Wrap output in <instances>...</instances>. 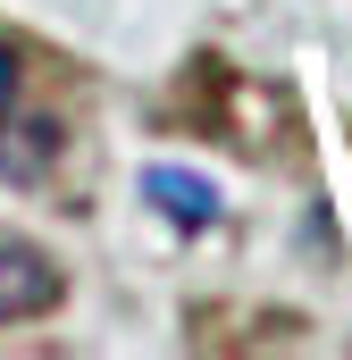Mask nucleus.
I'll list each match as a JSON object with an SVG mask.
<instances>
[{
  "instance_id": "nucleus-3",
  "label": "nucleus",
  "mask_w": 352,
  "mask_h": 360,
  "mask_svg": "<svg viewBox=\"0 0 352 360\" xmlns=\"http://www.w3.org/2000/svg\"><path fill=\"white\" fill-rule=\"evenodd\" d=\"M8 101H17V59L0 51V117H8Z\"/></svg>"
},
{
  "instance_id": "nucleus-1",
  "label": "nucleus",
  "mask_w": 352,
  "mask_h": 360,
  "mask_svg": "<svg viewBox=\"0 0 352 360\" xmlns=\"http://www.w3.org/2000/svg\"><path fill=\"white\" fill-rule=\"evenodd\" d=\"M143 201L168 218L176 235H210V226H218V210H227V201H218V184L201 176V168H176V160H151V168H143Z\"/></svg>"
},
{
  "instance_id": "nucleus-2",
  "label": "nucleus",
  "mask_w": 352,
  "mask_h": 360,
  "mask_svg": "<svg viewBox=\"0 0 352 360\" xmlns=\"http://www.w3.org/2000/svg\"><path fill=\"white\" fill-rule=\"evenodd\" d=\"M59 310V269L34 243H0V319H42Z\"/></svg>"
}]
</instances>
